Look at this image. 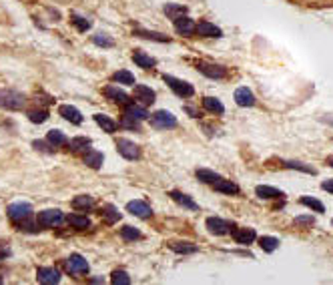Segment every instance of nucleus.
<instances>
[{
	"label": "nucleus",
	"instance_id": "obj_1",
	"mask_svg": "<svg viewBox=\"0 0 333 285\" xmlns=\"http://www.w3.org/2000/svg\"><path fill=\"white\" fill-rule=\"evenodd\" d=\"M24 96L16 90H0V106H4V108H22L24 106Z\"/></svg>",
	"mask_w": 333,
	"mask_h": 285
},
{
	"label": "nucleus",
	"instance_id": "obj_2",
	"mask_svg": "<svg viewBox=\"0 0 333 285\" xmlns=\"http://www.w3.org/2000/svg\"><path fill=\"white\" fill-rule=\"evenodd\" d=\"M150 124L154 128H173V126H177V118L169 110H156L150 114Z\"/></svg>",
	"mask_w": 333,
	"mask_h": 285
},
{
	"label": "nucleus",
	"instance_id": "obj_3",
	"mask_svg": "<svg viewBox=\"0 0 333 285\" xmlns=\"http://www.w3.org/2000/svg\"><path fill=\"white\" fill-rule=\"evenodd\" d=\"M162 78H164V82H166V84H169V86L173 88V92H175V94H179V96H193V94H195L193 84H189L187 80L175 78V76H171V74H164Z\"/></svg>",
	"mask_w": 333,
	"mask_h": 285
},
{
	"label": "nucleus",
	"instance_id": "obj_4",
	"mask_svg": "<svg viewBox=\"0 0 333 285\" xmlns=\"http://www.w3.org/2000/svg\"><path fill=\"white\" fill-rule=\"evenodd\" d=\"M6 211H8V217H10L12 221H16V223H20V221H24V219H28V217L32 215V207H30V203H22V201L8 205Z\"/></svg>",
	"mask_w": 333,
	"mask_h": 285
},
{
	"label": "nucleus",
	"instance_id": "obj_5",
	"mask_svg": "<svg viewBox=\"0 0 333 285\" xmlns=\"http://www.w3.org/2000/svg\"><path fill=\"white\" fill-rule=\"evenodd\" d=\"M62 221H64V215L58 209H44L38 213V223L42 227H58Z\"/></svg>",
	"mask_w": 333,
	"mask_h": 285
},
{
	"label": "nucleus",
	"instance_id": "obj_6",
	"mask_svg": "<svg viewBox=\"0 0 333 285\" xmlns=\"http://www.w3.org/2000/svg\"><path fill=\"white\" fill-rule=\"evenodd\" d=\"M116 149H118V153H120L124 159H128V161H134V159L140 157L138 145H134V142L128 140V138H118V140H116Z\"/></svg>",
	"mask_w": 333,
	"mask_h": 285
},
{
	"label": "nucleus",
	"instance_id": "obj_7",
	"mask_svg": "<svg viewBox=\"0 0 333 285\" xmlns=\"http://www.w3.org/2000/svg\"><path fill=\"white\" fill-rule=\"evenodd\" d=\"M64 267H66V271H68V273H72V275L88 273V263H86V259H84V257H80V255H76V253H72V255L66 259Z\"/></svg>",
	"mask_w": 333,
	"mask_h": 285
},
{
	"label": "nucleus",
	"instance_id": "obj_8",
	"mask_svg": "<svg viewBox=\"0 0 333 285\" xmlns=\"http://www.w3.org/2000/svg\"><path fill=\"white\" fill-rule=\"evenodd\" d=\"M207 229L213 233V235H227L233 231V225L225 219H219V217H209L207 219Z\"/></svg>",
	"mask_w": 333,
	"mask_h": 285
},
{
	"label": "nucleus",
	"instance_id": "obj_9",
	"mask_svg": "<svg viewBox=\"0 0 333 285\" xmlns=\"http://www.w3.org/2000/svg\"><path fill=\"white\" fill-rule=\"evenodd\" d=\"M175 28H177V32L183 34V36H193V34L197 32V24H195L189 16H185V14H181V16L175 18Z\"/></svg>",
	"mask_w": 333,
	"mask_h": 285
},
{
	"label": "nucleus",
	"instance_id": "obj_10",
	"mask_svg": "<svg viewBox=\"0 0 333 285\" xmlns=\"http://www.w3.org/2000/svg\"><path fill=\"white\" fill-rule=\"evenodd\" d=\"M197 70L199 72H203L205 76H209V78H223V76H227V70L223 68V66H219V64H211V62H197Z\"/></svg>",
	"mask_w": 333,
	"mask_h": 285
},
{
	"label": "nucleus",
	"instance_id": "obj_11",
	"mask_svg": "<svg viewBox=\"0 0 333 285\" xmlns=\"http://www.w3.org/2000/svg\"><path fill=\"white\" fill-rule=\"evenodd\" d=\"M126 211H128L130 215H134V217H140V219H146V217H150V215H152V211H150L148 203H146V201H140V199L130 201V203L126 205Z\"/></svg>",
	"mask_w": 333,
	"mask_h": 285
},
{
	"label": "nucleus",
	"instance_id": "obj_12",
	"mask_svg": "<svg viewBox=\"0 0 333 285\" xmlns=\"http://www.w3.org/2000/svg\"><path fill=\"white\" fill-rule=\"evenodd\" d=\"M36 277H38V281L44 283V285H54V283L60 281V273H58L54 267H40V269L36 271Z\"/></svg>",
	"mask_w": 333,
	"mask_h": 285
},
{
	"label": "nucleus",
	"instance_id": "obj_13",
	"mask_svg": "<svg viewBox=\"0 0 333 285\" xmlns=\"http://www.w3.org/2000/svg\"><path fill=\"white\" fill-rule=\"evenodd\" d=\"M233 239H235V243H239V245H251V243L255 241V231H253V229H247V227L233 229Z\"/></svg>",
	"mask_w": 333,
	"mask_h": 285
},
{
	"label": "nucleus",
	"instance_id": "obj_14",
	"mask_svg": "<svg viewBox=\"0 0 333 285\" xmlns=\"http://www.w3.org/2000/svg\"><path fill=\"white\" fill-rule=\"evenodd\" d=\"M235 102L239 106H253L255 104V96H253V92L247 86H239L235 90Z\"/></svg>",
	"mask_w": 333,
	"mask_h": 285
},
{
	"label": "nucleus",
	"instance_id": "obj_15",
	"mask_svg": "<svg viewBox=\"0 0 333 285\" xmlns=\"http://www.w3.org/2000/svg\"><path fill=\"white\" fill-rule=\"evenodd\" d=\"M58 112L62 114V118L70 120L72 124H80V122H82V114H80V110H78L76 106H70V104H62V106L58 108Z\"/></svg>",
	"mask_w": 333,
	"mask_h": 285
},
{
	"label": "nucleus",
	"instance_id": "obj_16",
	"mask_svg": "<svg viewBox=\"0 0 333 285\" xmlns=\"http://www.w3.org/2000/svg\"><path fill=\"white\" fill-rule=\"evenodd\" d=\"M104 94H106V98H110L112 102H118V104H128V102H130L128 94L122 92V90L116 88V86H106V88H104Z\"/></svg>",
	"mask_w": 333,
	"mask_h": 285
},
{
	"label": "nucleus",
	"instance_id": "obj_17",
	"mask_svg": "<svg viewBox=\"0 0 333 285\" xmlns=\"http://www.w3.org/2000/svg\"><path fill=\"white\" fill-rule=\"evenodd\" d=\"M197 32H199L201 36H213V38L223 36L221 28H219V26H215V24H211V22H207V20H203V22H199V24H197Z\"/></svg>",
	"mask_w": 333,
	"mask_h": 285
},
{
	"label": "nucleus",
	"instance_id": "obj_18",
	"mask_svg": "<svg viewBox=\"0 0 333 285\" xmlns=\"http://www.w3.org/2000/svg\"><path fill=\"white\" fill-rule=\"evenodd\" d=\"M134 96L140 102H144V104H152L154 102V90L148 88V86H144V84H136L134 86Z\"/></svg>",
	"mask_w": 333,
	"mask_h": 285
},
{
	"label": "nucleus",
	"instance_id": "obj_19",
	"mask_svg": "<svg viewBox=\"0 0 333 285\" xmlns=\"http://www.w3.org/2000/svg\"><path fill=\"white\" fill-rule=\"evenodd\" d=\"M169 195H171L173 201H177L179 205H183V207H187V209H191V211H197V209H199V205H197L189 195H185V193H181V191H171Z\"/></svg>",
	"mask_w": 333,
	"mask_h": 285
},
{
	"label": "nucleus",
	"instance_id": "obj_20",
	"mask_svg": "<svg viewBox=\"0 0 333 285\" xmlns=\"http://www.w3.org/2000/svg\"><path fill=\"white\" fill-rule=\"evenodd\" d=\"M213 187H215V191H219V193H227V195H237V193H239V187H237L235 183L223 179V177L217 179V181L213 183Z\"/></svg>",
	"mask_w": 333,
	"mask_h": 285
},
{
	"label": "nucleus",
	"instance_id": "obj_21",
	"mask_svg": "<svg viewBox=\"0 0 333 285\" xmlns=\"http://www.w3.org/2000/svg\"><path fill=\"white\" fill-rule=\"evenodd\" d=\"M102 161H104V157H102V153H98V151L88 149V151L84 153V163H86L90 169H100V167H102Z\"/></svg>",
	"mask_w": 333,
	"mask_h": 285
},
{
	"label": "nucleus",
	"instance_id": "obj_22",
	"mask_svg": "<svg viewBox=\"0 0 333 285\" xmlns=\"http://www.w3.org/2000/svg\"><path fill=\"white\" fill-rule=\"evenodd\" d=\"M203 108L209 110V112H215V114H223L225 112V106L219 98H213V96H205L203 98Z\"/></svg>",
	"mask_w": 333,
	"mask_h": 285
},
{
	"label": "nucleus",
	"instance_id": "obj_23",
	"mask_svg": "<svg viewBox=\"0 0 333 285\" xmlns=\"http://www.w3.org/2000/svg\"><path fill=\"white\" fill-rule=\"evenodd\" d=\"M124 114H126V116H132V118H136V120H144V118H148L146 108H142V106H138V104H134V102H128V104H126Z\"/></svg>",
	"mask_w": 333,
	"mask_h": 285
},
{
	"label": "nucleus",
	"instance_id": "obj_24",
	"mask_svg": "<svg viewBox=\"0 0 333 285\" xmlns=\"http://www.w3.org/2000/svg\"><path fill=\"white\" fill-rule=\"evenodd\" d=\"M72 207L76 211H88V209L94 207V199L90 195H78V197L72 199Z\"/></svg>",
	"mask_w": 333,
	"mask_h": 285
},
{
	"label": "nucleus",
	"instance_id": "obj_25",
	"mask_svg": "<svg viewBox=\"0 0 333 285\" xmlns=\"http://www.w3.org/2000/svg\"><path fill=\"white\" fill-rule=\"evenodd\" d=\"M169 247L175 251V253H183V255H189V253H197L199 247L197 245H191L187 241H171Z\"/></svg>",
	"mask_w": 333,
	"mask_h": 285
},
{
	"label": "nucleus",
	"instance_id": "obj_26",
	"mask_svg": "<svg viewBox=\"0 0 333 285\" xmlns=\"http://www.w3.org/2000/svg\"><path fill=\"white\" fill-rule=\"evenodd\" d=\"M291 4H299V6H309V8H325V6H333V0H289Z\"/></svg>",
	"mask_w": 333,
	"mask_h": 285
},
{
	"label": "nucleus",
	"instance_id": "obj_27",
	"mask_svg": "<svg viewBox=\"0 0 333 285\" xmlns=\"http://www.w3.org/2000/svg\"><path fill=\"white\" fill-rule=\"evenodd\" d=\"M132 60H134L138 66H142V68H152L154 62H156L152 56H148V54L142 52V50H134V52H132Z\"/></svg>",
	"mask_w": 333,
	"mask_h": 285
},
{
	"label": "nucleus",
	"instance_id": "obj_28",
	"mask_svg": "<svg viewBox=\"0 0 333 285\" xmlns=\"http://www.w3.org/2000/svg\"><path fill=\"white\" fill-rule=\"evenodd\" d=\"M255 193L261 197V199H277V197H283V193L275 187H269V185H259L255 189Z\"/></svg>",
	"mask_w": 333,
	"mask_h": 285
},
{
	"label": "nucleus",
	"instance_id": "obj_29",
	"mask_svg": "<svg viewBox=\"0 0 333 285\" xmlns=\"http://www.w3.org/2000/svg\"><path fill=\"white\" fill-rule=\"evenodd\" d=\"M259 247L263 251H267V253H273L279 247V239H275L271 235H263V237H259Z\"/></svg>",
	"mask_w": 333,
	"mask_h": 285
},
{
	"label": "nucleus",
	"instance_id": "obj_30",
	"mask_svg": "<svg viewBox=\"0 0 333 285\" xmlns=\"http://www.w3.org/2000/svg\"><path fill=\"white\" fill-rule=\"evenodd\" d=\"M94 120H96V124L102 126V130H106V132H114V130H116V122H114L112 118H108L106 114H94Z\"/></svg>",
	"mask_w": 333,
	"mask_h": 285
},
{
	"label": "nucleus",
	"instance_id": "obj_31",
	"mask_svg": "<svg viewBox=\"0 0 333 285\" xmlns=\"http://www.w3.org/2000/svg\"><path fill=\"white\" fill-rule=\"evenodd\" d=\"M88 147H90V138H86V136H76V138L70 140V149H72L74 153L88 151Z\"/></svg>",
	"mask_w": 333,
	"mask_h": 285
},
{
	"label": "nucleus",
	"instance_id": "obj_32",
	"mask_svg": "<svg viewBox=\"0 0 333 285\" xmlns=\"http://www.w3.org/2000/svg\"><path fill=\"white\" fill-rule=\"evenodd\" d=\"M48 142H50V145H54V147H62V145H66V136H64V132L62 130H50L48 132Z\"/></svg>",
	"mask_w": 333,
	"mask_h": 285
},
{
	"label": "nucleus",
	"instance_id": "obj_33",
	"mask_svg": "<svg viewBox=\"0 0 333 285\" xmlns=\"http://www.w3.org/2000/svg\"><path fill=\"white\" fill-rule=\"evenodd\" d=\"M68 223L76 229H86L90 227V219L88 217H82V215H68Z\"/></svg>",
	"mask_w": 333,
	"mask_h": 285
},
{
	"label": "nucleus",
	"instance_id": "obj_34",
	"mask_svg": "<svg viewBox=\"0 0 333 285\" xmlns=\"http://www.w3.org/2000/svg\"><path fill=\"white\" fill-rule=\"evenodd\" d=\"M197 177L203 181V183H215L217 179H221V175H217V173H213V171H209V169H197Z\"/></svg>",
	"mask_w": 333,
	"mask_h": 285
},
{
	"label": "nucleus",
	"instance_id": "obj_35",
	"mask_svg": "<svg viewBox=\"0 0 333 285\" xmlns=\"http://www.w3.org/2000/svg\"><path fill=\"white\" fill-rule=\"evenodd\" d=\"M120 237H122L124 241H134V239H140V231L134 229V227H130V225H124V227L120 229Z\"/></svg>",
	"mask_w": 333,
	"mask_h": 285
},
{
	"label": "nucleus",
	"instance_id": "obj_36",
	"mask_svg": "<svg viewBox=\"0 0 333 285\" xmlns=\"http://www.w3.org/2000/svg\"><path fill=\"white\" fill-rule=\"evenodd\" d=\"M116 82H122V84H134L136 80H134V74L132 72H128V70H118V72H114V76H112Z\"/></svg>",
	"mask_w": 333,
	"mask_h": 285
},
{
	"label": "nucleus",
	"instance_id": "obj_37",
	"mask_svg": "<svg viewBox=\"0 0 333 285\" xmlns=\"http://www.w3.org/2000/svg\"><path fill=\"white\" fill-rule=\"evenodd\" d=\"M283 167H287V169H297V171H303V173H311V175H315V169H313V167L303 165V163H299V161H283Z\"/></svg>",
	"mask_w": 333,
	"mask_h": 285
},
{
	"label": "nucleus",
	"instance_id": "obj_38",
	"mask_svg": "<svg viewBox=\"0 0 333 285\" xmlns=\"http://www.w3.org/2000/svg\"><path fill=\"white\" fill-rule=\"evenodd\" d=\"M301 205H305V207H309V209H313V211H317V213H323V211H325L323 203L317 201V199H313V197H301Z\"/></svg>",
	"mask_w": 333,
	"mask_h": 285
},
{
	"label": "nucleus",
	"instance_id": "obj_39",
	"mask_svg": "<svg viewBox=\"0 0 333 285\" xmlns=\"http://www.w3.org/2000/svg\"><path fill=\"white\" fill-rule=\"evenodd\" d=\"M102 217H104V221H106V223H114V221H118V219H120V213H118L112 205H106V207L102 209Z\"/></svg>",
	"mask_w": 333,
	"mask_h": 285
},
{
	"label": "nucleus",
	"instance_id": "obj_40",
	"mask_svg": "<svg viewBox=\"0 0 333 285\" xmlns=\"http://www.w3.org/2000/svg\"><path fill=\"white\" fill-rule=\"evenodd\" d=\"M134 34H136V36H142V38L158 40V42H169V36H164V34H158V32H146V30H136Z\"/></svg>",
	"mask_w": 333,
	"mask_h": 285
},
{
	"label": "nucleus",
	"instance_id": "obj_41",
	"mask_svg": "<svg viewBox=\"0 0 333 285\" xmlns=\"http://www.w3.org/2000/svg\"><path fill=\"white\" fill-rule=\"evenodd\" d=\"M112 285H128L130 283V277L126 275V271H114L112 277H110Z\"/></svg>",
	"mask_w": 333,
	"mask_h": 285
},
{
	"label": "nucleus",
	"instance_id": "obj_42",
	"mask_svg": "<svg viewBox=\"0 0 333 285\" xmlns=\"http://www.w3.org/2000/svg\"><path fill=\"white\" fill-rule=\"evenodd\" d=\"M164 12L169 14L171 18H177V16L185 14V8H183V6H179V4H166V6H164Z\"/></svg>",
	"mask_w": 333,
	"mask_h": 285
},
{
	"label": "nucleus",
	"instance_id": "obj_43",
	"mask_svg": "<svg viewBox=\"0 0 333 285\" xmlns=\"http://www.w3.org/2000/svg\"><path fill=\"white\" fill-rule=\"evenodd\" d=\"M70 20H72V24H74V26H76V28H78L80 32H84V30H88V28H90V22H88L86 18L78 16V14H74V16L70 18Z\"/></svg>",
	"mask_w": 333,
	"mask_h": 285
},
{
	"label": "nucleus",
	"instance_id": "obj_44",
	"mask_svg": "<svg viewBox=\"0 0 333 285\" xmlns=\"http://www.w3.org/2000/svg\"><path fill=\"white\" fill-rule=\"evenodd\" d=\"M92 42L98 44V46H104V48H110V46L114 44V40L108 38V36H104V34H96V36L92 38Z\"/></svg>",
	"mask_w": 333,
	"mask_h": 285
},
{
	"label": "nucleus",
	"instance_id": "obj_45",
	"mask_svg": "<svg viewBox=\"0 0 333 285\" xmlns=\"http://www.w3.org/2000/svg\"><path fill=\"white\" fill-rule=\"evenodd\" d=\"M28 118H30L32 122H44V120L48 118V112H46V110H30V112H28Z\"/></svg>",
	"mask_w": 333,
	"mask_h": 285
},
{
	"label": "nucleus",
	"instance_id": "obj_46",
	"mask_svg": "<svg viewBox=\"0 0 333 285\" xmlns=\"http://www.w3.org/2000/svg\"><path fill=\"white\" fill-rule=\"evenodd\" d=\"M138 122L140 120H136V118H132V116H126L124 114V118H122V126H126V128H134V130H138Z\"/></svg>",
	"mask_w": 333,
	"mask_h": 285
},
{
	"label": "nucleus",
	"instance_id": "obj_47",
	"mask_svg": "<svg viewBox=\"0 0 333 285\" xmlns=\"http://www.w3.org/2000/svg\"><path fill=\"white\" fill-rule=\"evenodd\" d=\"M295 223H297V225H313L315 221H313V217H307V215H301V217H297V219H295Z\"/></svg>",
	"mask_w": 333,
	"mask_h": 285
},
{
	"label": "nucleus",
	"instance_id": "obj_48",
	"mask_svg": "<svg viewBox=\"0 0 333 285\" xmlns=\"http://www.w3.org/2000/svg\"><path fill=\"white\" fill-rule=\"evenodd\" d=\"M321 187H323L327 193H331V195H333V179H329V181H323V183H321Z\"/></svg>",
	"mask_w": 333,
	"mask_h": 285
},
{
	"label": "nucleus",
	"instance_id": "obj_49",
	"mask_svg": "<svg viewBox=\"0 0 333 285\" xmlns=\"http://www.w3.org/2000/svg\"><path fill=\"white\" fill-rule=\"evenodd\" d=\"M327 163H329V165L333 167V157H329V159H327Z\"/></svg>",
	"mask_w": 333,
	"mask_h": 285
}]
</instances>
